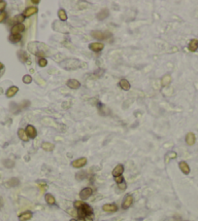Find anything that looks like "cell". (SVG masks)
<instances>
[{
	"label": "cell",
	"mask_w": 198,
	"mask_h": 221,
	"mask_svg": "<svg viewBox=\"0 0 198 221\" xmlns=\"http://www.w3.org/2000/svg\"><path fill=\"white\" fill-rule=\"evenodd\" d=\"M91 36L94 37L95 39H98V40H105L108 37H111L112 33L110 32H103V31H99V30H93L91 32Z\"/></svg>",
	"instance_id": "cell-1"
},
{
	"label": "cell",
	"mask_w": 198,
	"mask_h": 221,
	"mask_svg": "<svg viewBox=\"0 0 198 221\" xmlns=\"http://www.w3.org/2000/svg\"><path fill=\"white\" fill-rule=\"evenodd\" d=\"M133 201H134L133 196L130 195V194H127V195H126L123 199V204H121V208H123V210H127V208H129L132 206Z\"/></svg>",
	"instance_id": "cell-2"
},
{
	"label": "cell",
	"mask_w": 198,
	"mask_h": 221,
	"mask_svg": "<svg viewBox=\"0 0 198 221\" xmlns=\"http://www.w3.org/2000/svg\"><path fill=\"white\" fill-rule=\"evenodd\" d=\"M89 48L92 51V52L98 53V52H101V51L104 49V44L101 42H93V43L89 44Z\"/></svg>",
	"instance_id": "cell-3"
},
{
	"label": "cell",
	"mask_w": 198,
	"mask_h": 221,
	"mask_svg": "<svg viewBox=\"0 0 198 221\" xmlns=\"http://www.w3.org/2000/svg\"><path fill=\"white\" fill-rule=\"evenodd\" d=\"M25 132L29 138H35V137L37 136V131H36L35 127L32 126V125H28V126L26 127Z\"/></svg>",
	"instance_id": "cell-4"
},
{
	"label": "cell",
	"mask_w": 198,
	"mask_h": 221,
	"mask_svg": "<svg viewBox=\"0 0 198 221\" xmlns=\"http://www.w3.org/2000/svg\"><path fill=\"white\" fill-rule=\"evenodd\" d=\"M37 12H38L37 7L30 6V7H28V8H26L25 10H24L23 16L24 17V18H29V17H31V16H33V15H35L36 13H37Z\"/></svg>",
	"instance_id": "cell-5"
},
{
	"label": "cell",
	"mask_w": 198,
	"mask_h": 221,
	"mask_svg": "<svg viewBox=\"0 0 198 221\" xmlns=\"http://www.w3.org/2000/svg\"><path fill=\"white\" fill-rule=\"evenodd\" d=\"M39 45H40V43H37V42H31L28 44V51L30 53H32L33 55H37V54L40 52V51H44V50H40V49H38Z\"/></svg>",
	"instance_id": "cell-6"
},
{
	"label": "cell",
	"mask_w": 198,
	"mask_h": 221,
	"mask_svg": "<svg viewBox=\"0 0 198 221\" xmlns=\"http://www.w3.org/2000/svg\"><path fill=\"white\" fill-rule=\"evenodd\" d=\"M87 158H79V159H77V160L73 161L71 165L76 169H79V168H82V167L85 166L87 165Z\"/></svg>",
	"instance_id": "cell-7"
},
{
	"label": "cell",
	"mask_w": 198,
	"mask_h": 221,
	"mask_svg": "<svg viewBox=\"0 0 198 221\" xmlns=\"http://www.w3.org/2000/svg\"><path fill=\"white\" fill-rule=\"evenodd\" d=\"M24 29H25V26L23 24H17L11 28V34H21V32H23Z\"/></svg>",
	"instance_id": "cell-8"
},
{
	"label": "cell",
	"mask_w": 198,
	"mask_h": 221,
	"mask_svg": "<svg viewBox=\"0 0 198 221\" xmlns=\"http://www.w3.org/2000/svg\"><path fill=\"white\" fill-rule=\"evenodd\" d=\"M92 194V189L89 188V187H87V188H84L82 191L80 192V198L82 200H87L89 199Z\"/></svg>",
	"instance_id": "cell-9"
},
{
	"label": "cell",
	"mask_w": 198,
	"mask_h": 221,
	"mask_svg": "<svg viewBox=\"0 0 198 221\" xmlns=\"http://www.w3.org/2000/svg\"><path fill=\"white\" fill-rule=\"evenodd\" d=\"M123 171H124V167L121 165V164H119V165L116 166V168L113 169L112 174H113L114 177H118V176L123 175Z\"/></svg>",
	"instance_id": "cell-10"
},
{
	"label": "cell",
	"mask_w": 198,
	"mask_h": 221,
	"mask_svg": "<svg viewBox=\"0 0 198 221\" xmlns=\"http://www.w3.org/2000/svg\"><path fill=\"white\" fill-rule=\"evenodd\" d=\"M102 210L106 212H116L118 210V207L116 204H106V205H103Z\"/></svg>",
	"instance_id": "cell-11"
},
{
	"label": "cell",
	"mask_w": 198,
	"mask_h": 221,
	"mask_svg": "<svg viewBox=\"0 0 198 221\" xmlns=\"http://www.w3.org/2000/svg\"><path fill=\"white\" fill-rule=\"evenodd\" d=\"M195 141H196V137L193 132H189V134L185 136V142H187V145L192 146L194 145Z\"/></svg>",
	"instance_id": "cell-12"
},
{
	"label": "cell",
	"mask_w": 198,
	"mask_h": 221,
	"mask_svg": "<svg viewBox=\"0 0 198 221\" xmlns=\"http://www.w3.org/2000/svg\"><path fill=\"white\" fill-rule=\"evenodd\" d=\"M66 84H67V86L70 88V89H73V90H77V89H79V88L81 87V83L78 80H76V79L68 80Z\"/></svg>",
	"instance_id": "cell-13"
},
{
	"label": "cell",
	"mask_w": 198,
	"mask_h": 221,
	"mask_svg": "<svg viewBox=\"0 0 198 221\" xmlns=\"http://www.w3.org/2000/svg\"><path fill=\"white\" fill-rule=\"evenodd\" d=\"M179 168H180L181 171H183V173H185V174H189L190 173V168H189V164H187V162H185V161L180 162V163H179Z\"/></svg>",
	"instance_id": "cell-14"
},
{
	"label": "cell",
	"mask_w": 198,
	"mask_h": 221,
	"mask_svg": "<svg viewBox=\"0 0 198 221\" xmlns=\"http://www.w3.org/2000/svg\"><path fill=\"white\" fill-rule=\"evenodd\" d=\"M81 210H82L83 212H84L85 217L91 216L92 213H93V210H92V208H90V206L87 205V204H85V203H84V205H83V207L81 208Z\"/></svg>",
	"instance_id": "cell-15"
},
{
	"label": "cell",
	"mask_w": 198,
	"mask_h": 221,
	"mask_svg": "<svg viewBox=\"0 0 198 221\" xmlns=\"http://www.w3.org/2000/svg\"><path fill=\"white\" fill-rule=\"evenodd\" d=\"M109 10L108 9H102L101 11L99 12L98 14H97V19H99V21H104L105 19H107L109 17Z\"/></svg>",
	"instance_id": "cell-16"
},
{
	"label": "cell",
	"mask_w": 198,
	"mask_h": 221,
	"mask_svg": "<svg viewBox=\"0 0 198 221\" xmlns=\"http://www.w3.org/2000/svg\"><path fill=\"white\" fill-rule=\"evenodd\" d=\"M18 92H19V88L17 87V86H12V87H10L9 89L6 91V95L7 97H13Z\"/></svg>",
	"instance_id": "cell-17"
},
{
	"label": "cell",
	"mask_w": 198,
	"mask_h": 221,
	"mask_svg": "<svg viewBox=\"0 0 198 221\" xmlns=\"http://www.w3.org/2000/svg\"><path fill=\"white\" fill-rule=\"evenodd\" d=\"M189 50L190 52H196L198 50V40L197 39H191L189 44Z\"/></svg>",
	"instance_id": "cell-18"
},
{
	"label": "cell",
	"mask_w": 198,
	"mask_h": 221,
	"mask_svg": "<svg viewBox=\"0 0 198 221\" xmlns=\"http://www.w3.org/2000/svg\"><path fill=\"white\" fill-rule=\"evenodd\" d=\"M18 136H19V138H21V140L24 141V142H27L29 140V137L27 136V134H26L25 130H23V129H19V131H18Z\"/></svg>",
	"instance_id": "cell-19"
},
{
	"label": "cell",
	"mask_w": 198,
	"mask_h": 221,
	"mask_svg": "<svg viewBox=\"0 0 198 221\" xmlns=\"http://www.w3.org/2000/svg\"><path fill=\"white\" fill-rule=\"evenodd\" d=\"M32 217V212H24L19 215V221H27L29 219H31Z\"/></svg>",
	"instance_id": "cell-20"
},
{
	"label": "cell",
	"mask_w": 198,
	"mask_h": 221,
	"mask_svg": "<svg viewBox=\"0 0 198 221\" xmlns=\"http://www.w3.org/2000/svg\"><path fill=\"white\" fill-rule=\"evenodd\" d=\"M18 56L19 58V60L21 61V62H27L28 61V55L26 54L24 51H19L18 53Z\"/></svg>",
	"instance_id": "cell-21"
},
{
	"label": "cell",
	"mask_w": 198,
	"mask_h": 221,
	"mask_svg": "<svg viewBox=\"0 0 198 221\" xmlns=\"http://www.w3.org/2000/svg\"><path fill=\"white\" fill-rule=\"evenodd\" d=\"M45 200L48 205H50V206H53V205H55V203H57L55 202V198L53 197L52 194H49V193L45 195Z\"/></svg>",
	"instance_id": "cell-22"
},
{
	"label": "cell",
	"mask_w": 198,
	"mask_h": 221,
	"mask_svg": "<svg viewBox=\"0 0 198 221\" xmlns=\"http://www.w3.org/2000/svg\"><path fill=\"white\" fill-rule=\"evenodd\" d=\"M119 87L124 91H129V89H130V83L126 79H121L119 81Z\"/></svg>",
	"instance_id": "cell-23"
},
{
	"label": "cell",
	"mask_w": 198,
	"mask_h": 221,
	"mask_svg": "<svg viewBox=\"0 0 198 221\" xmlns=\"http://www.w3.org/2000/svg\"><path fill=\"white\" fill-rule=\"evenodd\" d=\"M41 147H42L43 150L48 151V152H51L55 149V145H53V143H51V142H44V143H42Z\"/></svg>",
	"instance_id": "cell-24"
},
{
	"label": "cell",
	"mask_w": 198,
	"mask_h": 221,
	"mask_svg": "<svg viewBox=\"0 0 198 221\" xmlns=\"http://www.w3.org/2000/svg\"><path fill=\"white\" fill-rule=\"evenodd\" d=\"M57 15H58V18H59V19L61 21H67L68 17H67V14H66L65 10L59 9V10H58V12H57Z\"/></svg>",
	"instance_id": "cell-25"
},
{
	"label": "cell",
	"mask_w": 198,
	"mask_h": 221,
	"mask_svg": "<svg viewBox=\"0 0 198 221\" xmlns=\"http://www.w3.org/2000/svg\"><path fill=\"white\" fill-rule=\"evenodd\" d=\"M19 184V180L16 177H13L7 181V186H9V187H16Z\"/></svg>",
	"instance_id": "cell-26"
},
{
	"label": "cell",
	"mask_w": 198,
	"mask_h": 221,
	"mask_svg": "<svg viewBox=\"0 0 198 221\" xmlns=\"http://www.w3.org/2000/svg\"><path fill=\"white\" fill-rule=\"evenodd\" d=\"M171 80H172V78H171L170 75H164L162 77V79H161V86H163V87L168 86L171 83Z\"/></svg>",
	"instance_id": "cell-27"
},
{
	"label": "cell",
	"mask_w": 198,
	"mask_h": 221,
	"mask_svg": "<svg viewBox=\"0 0 198 221\" xmlns=\"http://www.w3.org/2000/svg\"><path fill=\"white\" fill-rule=\"evenodd\" d=\"M9 40L13 43H18L21 40V34H11L9 37Z\"/></svg>",
	"instance_id": "cell-28"
},
{
	"label": "cell",
	"mask_w": 198,
	"mask_h": 221,
	"mask_svg": "<svg viewBox=\"0 0 198 221\" xmlns=\"http://www.w3.org/2000/svg\"><path fill=\"white\" fill-rule=\"evenodd\" d=\"M175 158H177V153L174 152V151H171L168 154H166L165 162H166V163H168V162H169L170 160H172V159H175Z\"/></svg>",
	"instance_id": "cell-29"
},
{
	"label": "cell",
	"mask_w": 198,
	"mask_h": 221,
	"mask_svg": "<svg viewBox=\"0 0 198 221\" xmlns=\"http://www.w3.org/2000/svg\"><path fill=\"white\" fill-rule=\"evenodd\" d=\"M23 81L24 84H30V83L32 82V77H31V75L26 74L23 77Z\"/></svg>",
	"instance_id": "cell-30"
},
{
	"label": "cell",
	"mask_w": 198,
	"mask_h": 221,
	"mask_svg": "<svg viewBox=\"0 0 198 221\" xmlns=\"http://www.w3.org/2000/svg\"><path fill=\"white\" fill-rule=\"evenodd\" d=\"M85 177H87V173H85V171H80V173L76 174V178H77L78 180H83V179Z\"/></svg>",
	"instance_id": "cell-31"
},
{
	"label": "cell",
	"mask_w": 198,
	"mask_h": 221,
	"mask_svg": "<svg viewBox=\"0 0 198 221\" xmlns=\"http://www.w3.org/2000/svg\"><path fill=\"white\" fill-rule=\"evenodd\" d=\"M48 64V60H46L45 58H39V60H38V65L40 66V67H45L46 65Z\"/></svg>",
	"instance_id": "cell-32"
},
{
	"label": "cell",
	"mask_w": 198,
	"mask_h": 221,
	"mask_svg": "<svg viewBox=\"0 0 198 221\" xmlns=\"http://www.w3.org/2000/svg\"><path fill=\"white\" fill-rule=\"evenodd\" d=\"M24 21V17L23 15H18L14 18V21H17L18 24H21Z\"/></svg>",
	"instance_id": "cell-33"
},
{
	"label": "cell",
	"mask_w": 198,
	"mask_h": 221,
	"mask_svg": "<svg viewBox=\"0 0 198 221\" xmlns=\"http://www.w3.org/2000/svg\"><path fill=\"white\" fill-rule=\"evenodd\" d=\"M38 186L40 187L41 191H45V190H47L48 189V185L46 184V182H43V181H39Z\"/></svg>",
	"instance_id": "cell-34"
},
{
	"label": "cell",
	"mask_w": 198,
	"mask_h": 221,
	"mask_svg": "<svg viewBox=\"0 0 198 221\" xmlns=\"http://www.w3.org/2000/svg\"><path fill=\"white\" fill-rule=\"evenodd\" d=\"M4 165H5V167H7V168H12V167L15 165V163L11 160H5Z\"/></svg>",
	"instance_id": "cell-35"
},
{
	"label": "cell",
	"mask_w": 198,
	"mask_h": 221,
	"mask_svg": "<svg viewBox=\"0 0 198 221\" xmlns=\"http://www.w3.org/2000/svg\"><path fill=\"white\" fill-rule=\"evenodd\" d=\"M83 205H84V203L82 202V201H76V202L74 203V207H75V208H81L83 207Z\"/></svg>",
	"instance_id": "cell-36"
},
{
	"label": "cell",
	"mask_w": 198,
	"mask_h": 221,
	"mask_svg": "<svg viewBox=\"0 0 198 221\" xmlns=\"http://www.w3.org/2000/svg\"><path fill=\"white\" fill-rule=\"evenodd\" d=\"M6 18H7V13H6V12H2V13H0V23L4 21L5 19H6Z\"/></svg>",
	"instance_id": "cell-37"
},
{
	"label": "cell",
	"mask_w": 198,
	"mask_h": 221,
	"mask_svg": "<svg viewBox=\"0 0 198 221\" xmlns=\"http://www.w3.org/2000/svg\"><path fill=\"white\" fill-rule=\"evenodd\" d=\"M115 181L117 182V184H119V183L123 182V181H124L123 176L121 175V176H118V177H115Z\"/></svg>",
	"instance_id": "cell-38"
},
{
	"label": "cell",
	"mask_w": 198,
	"mask_h": 221,
	"mask_svg": "<svg viewBox=\"0 0 198 221\" xmlns=\"http://www.w3.org/2000/svg\"><path fill=\"white\" fill-rule=\"evenodd\" d=\"M6 2L5 1H0V12H4V9L6 8Z\"/></svg>",
	"instance_id": "cell-39"
},
{
	"label": "cell",
	"mask_w": 198,
	"mask_h": 221,
	"mask_svg": "<svg viewBox=\"0 0 198 221\" xmlns=\"http://www.w3.org/2000/svg\"><path fill=\"white\" fill-rule=\"evenodd\" d=\"M104 72H105L104 69H101V68H99V69H97L96 71H95L94 74L96 75V76H102L101 74H103Z\"/></svg>",
	"instance_id": "cell-40"
},
{
	"label": "cell",
	"mask_w": 198,
	"mask_h": 221,
	"mask_svg": "<svg viewBox=\"0 0 198 221\" xmlns=\"http://www.w3.org/2000/svg\"><path fill=\"white\" fill-rule=\"evenodd\" d=\"M118 186H119V189H121V190H125V189H126V183L124 182V181H123V182L118 184Z\"/></svg>",
	"instance_id": "cell-41"
},
{
	"label": "cell",
	"mask_w": 198,
	"mask_h": 221,
	"mask_svg": "<svg viewBox=\"0 0 198 221\" xmlns=\"http://www.w3.org/2000/svg\"><path fill=\"white\" fill-rule=\"evenodd\" d=\"M39 0H31V1H27V3H31V4H39Z\"/></svg>",
	"instance_id": "cell-42"
},
{
	"label": "cell",
	"mask_w": 198,
	"mask_h": 221,
	"mask_svg": "<svg viewBox=\"0 0 198 221\" xmlns=\"http://www.w3.org/2000/svg\"><path fill=\"white\" fill-rule=\"evenodd\" d=\"M2 207H3V199L0 197V208H1Z\"/></svg>",
	"instance_id": "cell-43"
},
{
	"label": "cell",
	"mask_w": 198,
	"mask_h": 221,
	"mask_svg": "<svg viewBox=\"0 0 198 221\" xmlns=\"http://www.w3.org/2000/svg\"><path fill=\"white\" fill-rule=\"evenodd\" d=\"M85 221H93L92 220V218L90 217V216H87V217H85Z\"/></svg>",
	"instance_id": "cell-44"
},
{
	"label": "cell",
	"mask_w": 198,
	"mask_h": 221,
	"mask_svg": "<svg viewBox=\"0 0 198 221\" xmlns=\"http://www.w3.org/2000/svg\"><path fill=\"white\" fill-rule=\"evenodd\" d=\"M4 67V65H3V63H1L0 62V69H2V68Z\"/></svg>",
	"instance_id": "cell-45"
},
{
	"label": "cell",
	"mask_w": 198,
	"mask_h": 221,
	"mask_svg": "<svg viewBox=\"0 0 198 221\" xmlns=\"http://www.w3.org/2000/svg\"><path fill=\"white\" fill-rule=\"evenodd\" d=\"M70 221H77V220H76V219H71Z\"/></svg>",
	"instance_id": "cell-46"
}]
</instances>
